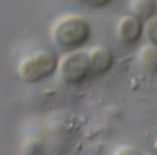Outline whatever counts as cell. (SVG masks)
Segmentation results:
<instances>
[{
    "label": "cell",
    "mask_w": 157,
    "mask_h": 155,
    "mask_svg": "<svg viewBox=\"0 0 157 155\" xmlns=\"http://www.w3.org/2000/svg\"><path fill=\"white\" fill-rule=\"evenodd\" d=\"M144 21L134 15L123 16L117 23V38L126 46H132L140 41L144 33Z\"/></svg>",
    "instance_id": "cell-4"
},
{
    "label": "cell",
    "mask_w": 157,
    "mask_h": 155,
    "mask_svg": "<svg viewBox=\"0 0 157 155\" xmlns=\"http://www.w3.org/2000/svg\"><path fill=\"white\" fill-rule=\"evenodd\" d=\"M58 68V58L49 50H39L25 58L18 66V75L27 84H38L50 78Z\"/></svg>",
    "instance_id": "cell-2"
},
{
    "label": "cell",
    "mask_w": 157,
    "mask_h": 155,
    "mask_svg": "<svg viewBox=\"0 0 157 155\" xmlns=\"http://www.w3.org/2000/svg\"><path fill=\"white\" fill-rule=\"evenodd\" d=\"M112 0H83V2L86 5H88L90 7H93V9H102V7H105Z\"/></svg>",
    "instance_id": "cell-9"
},
{
    "label": "cell",
    "mask_w": 157,
    "mask_h": 155,
    "mask_svg": "<svg viewBox=\"0 0 157 155\" xmlns=\"http://www.w3.org/2000/svg\"><path fill=\"white\" fill-rule=\"evenodd\" d=\"M87 54L90 70L94 75H103L108 73L114 64V54L104 47H94Z\"/></svg>",
    "instance_id": "cell-5"
},
{
    "label": "cell",
    "mask_w": 157,
    "mask_h": 155,
    "mask_svg": "<svg viewBox=\"0 0 157 155\" xmlns=\"http://www.w3.org/2000/svg\"><path fill=\"white\" fill-rule=\"evenodd\" d=\"M92 27L87 18L80 15H65L52 27L50 37L54 44L65 52L77 50L91 38Z\"/></svg>",
    "instance_id": "cell-1"
},
{
    "label": "cell",
    "mask_w": 157,
    "mask_h": 155,
    "mask_svg": "<svg viewBox=\"0 0 157 155\" xmlns=\"http://www.w3.org/2000/svg\"><path fill=\"white\" fill-rule=\"evenodd\" d=\"M59 75L61 80L70 85H78L83 82L91 74L88 54L83 50H72L65 54L58 62Z\"/></svg>",
    "instance_id": "cell-3"
},
{
    "label": "cell",
    "mask_w": 157,
    "mask_h": 155,
    "mask_svg": "<svg viewBox=\"0 0 157 155\" xmlns=\"http://www.w3.org/2000/svg\"><path fill=\"white\" fill-rule=\"evenodd\" d=\"M139 62L141 66L150 73L157 71V47L153 44H145L139 53Z\"/></svg>",
    "instance_id": "cell-7"
},
{
    "label": "cell",
    "mask_w": 157,
    "mask_h": 155,
    "mask_svg": "<svg viewBox=\"0 0 157 155\" xmlns=\"http://www.w3.org/2000/svg\"><path fill=\"white\" fill-rule=\"evenodd\" d=\"M144 31L148 42L157 47V17H152L151 20H148L146 27H144Z\"/></svg>",
    "instance_id": "cell-8"
},
{
    "label": "cell",
    "mask_w": 157,
    "mask_h": 155,
    "mask_svg": "<svg viewBox=\"0 0 157 155\" xmlns=\"http://www.w3.org/2000/svg\"><path fill=\"white\" fill-rule=\"evenodd\" d=\"M130 11L141 21H148L155 17L157 12V4L155 0H130Z\"/></svg>",
    "instance_id": "cell-6"
},
{
    "label": "cell",
    "mask_w": 157,
    "mask_h": 155,
    "mask_svg": "<svg viewBox=\"0 0 157 155\" xmlns=\"http://www.w3.org/2000/svg\"><path fill=\"white\" fill-rule=\"evenodd\" d=\"M115 155H139V154L131 148H124V149H120Z\"/></svg>",
    "instance_id": "cell-10"
}]
</instances>
